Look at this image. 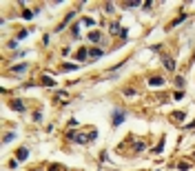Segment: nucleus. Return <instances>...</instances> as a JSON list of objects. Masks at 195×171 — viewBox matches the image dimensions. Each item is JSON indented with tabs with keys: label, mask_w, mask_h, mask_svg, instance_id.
<instances>
[{
	"label": "nucleus",
	"mask_w": 195,
	"mask_h": 171,
	"mask_svg": "<svg viewBox=\"0 0 195 171\" xmlns=\"http://www.w3.org/2000/svg\"><path fill=\"white\" fill-rule=\"evenodd\" d=\"M98 138V131L93 129L91 133H76V131H69L67 133V140H71V142H78V144H87V142H93Z\"/></svg>",
	"instance_id": "obj_1"
},
{
	"label": "nucleus",
	"mask_w": 195,
	"mask_h": 171,
	"mask_svg": "<svg viewBox=\"0 0 195 171\" xmlns=\"http://www.w3.org/2000/svg\"><path fill=\"white\" fill-rule=\"evenodd\" d=\"M124 118H127V111L124 109H115L113 111V127H120L122 122H124Z\"/></svg>",
	"instance_id": "obj_2"
},
{
	"label": "nucleus",
	"mask_w": 195,
	"mask_h": 171,
	"mask_svg": "<svg viewBox=\"0 0 195 171\" xmlns=\"http://www.w3.org/2000/svg\"><path fill=\"white\" fill-rule=\"evenodd\" d=\"M162 65H164L166 71H175V60L171 56H162Z\"/></svg>",
	"instance_id": "obj_3"
},
{
	"label": "nucleus",
	"mask_w": 195,
	"mask_h": 171,
	"mask_svg": "<svg viewBox=\"0 0 195 171\" xmlns=\"http://www.w3.org/2000/svg\"><path fill=\"white\" fill-rule=\"evenodd\" d=\"M27 158H29V149H27V147H20V149L16 151V160L18 162H24Z\"/></svg>",
	"instance_id": "obj_4"
},
{
	"label": "nucleus",
	"mask_w": 195,
	"mask_h": 171,
	"mask_svg": "<svg viewBox=\"0 0 195 171\" xmlns=\"http://www.w3.org/2000/svg\"><path fill=\"white\" fill-rule=\"evenodd\" d=\"M164 85H166V80H164V78H160V76L149 78V87H155V89H158V87H164Z\"/></svg>",
	"instance_id": "obj_5"
},
{
	"label": "nucleus",
	"mask_w": 195,
	"mask_h": 171,
	"mask_svg": "<svg viewBox=\"0 0 195 171\" xmlns=\"http://www.w3.org/2000/svg\"><path fill=\"white\" fill-rule=\"evenodd\" d=\"M89 42H104V36L100 34V31H89Z\"/></svg>",
	"instance_id": "obj_6"
},
{
	"label": "nucleus",
	"mask_w": 195,
	"mask_h": 171,
	"mask_svg": "<svg viewBox=\"0 0 195 171\" xmlns=\"http://www.w3.org/2000/svg\"><path fill=\"white\" fill-rule=\"evenodd\" d=\"M9 107H11L13 111H20V113L24 111V102H22V100H16V98H13V100H9Z\"/></svg>",
	"instance_id": "obj_7"
},
{
	"label": "nucleus",
	"mask_w": 195,
	"mask_h": 171,
	"mask_svg": "<svg viewBox=\"0 0 195 171\" xmlns=\"http://www.w3.org/2000/svg\"><path fill=\"white\" fill-rule=\"evenodd\" d=\"M73 13H76V11H69V13H67V16H64V20H62V22H60V24H58V29H56V31H62V29H64V27H67V24H69V22H71V20H73Z\"/></svg>",
	"instance_id": "obj_8"
},
{
	"label": "nucleus",
	"mask_w": 195,
	"mask_h": 171,
	"mask_svg": "<svg viewBox=\"0 0 195 171\" xmlns=\"http://www.w3.org/2000/svg\"><path fill=\"white\" fill-rule=\"evenodd\" d=\"M102 56H104V51H102V49H98V47L89 49V58H91V60H98V58H102Z\"/></svg>",
	"instance_id": "obj_9"
},
{
	"label": "nucleus",
	"mask_w": 195,
	"mask_h": 171,
	"mask_svg": "<svg viewBox=\"0 0 195 171\" xmlns=\"http://www.w3.org/2000/svg\"><path fill=\"white\" fill-rule=\"evenodd\" d=\"M186 18H188L186 13H180V16H178V18L173 20V22H171V24H168V29H173V27H178V24H180V22H184Z\"/></svg>",
	"instance_id": "obj_10"
},
{
	"label": "nucleus",
	"mask_w": 195,
	"mask_h": 171,
	"mask_svg": "<svg viewBox=\"0 0 195 171\" xmlns=\"http://www.w3.org/2000/svg\"><path fill=\"white\" fill-rule=\"evenodd\" d=\"M76 58H78V60H87V58H89V49H87V47H82L80 51L76 54Z\"/></svg>",
	"instance_id": "obj_11"
},
{
	"label": "nucleus",
	"mask_w": 195,
	"mask_h": 171,
	"mask_svg": "<svg viewBox=\"0 0 195 171\" xmlns=\"http://www.w3.org/2000/svg\"><path fill=\"white\" fill-rule=\"evenodd\" d=\"M80 65H73V62H62V71H76Z\"/></svg>",
	"instance_id": "obj_12"
},
{
	"label": "nucleus",
	"mask_w": 195,
	"mask_h": 171,
	"mask_svg": "<svg viewBox=\"0 0 195 171\" xmlns=\"http://www.w3.org/2000/svg\"><path fill=\"white\" fill-rule=\"evenodd\" d=\"M133 151H135V153L146 151V144H144V142H135V144H133Z\"/></svg>",
	"instance_id": "obj_13"
},
{
	"label": "nucleus",
	"mask_w": 195,
	"mask_h": 171,
	"mask_svg": "<svg viewBox=\"0 0 195 171\" xmlns=\"http://www.w3.org/2000/svg\"><path fill=\"white\" fill-rule=\"evenodd\" d=\"M24 71H27V65H18V67L11 69V73H16V76H20V73H24Z\"/></svg>",
	"instance_id": "obj_14"
},
{
	"label": "nucleus",
	"mask_w": 195,
	"mask_h": 171,
	"mask_svg": "<svg viewBox=\"0 0 195 171\" xmlns=\"http://www.w3.org/2000/svg\"><path fill=\"white\" fill-rule=\"evenodd\" d=\"M171 118H173L175 122H182V120L186 118V113H184V111H175V113H173V116H171Z\"/></svg>",
	"instance_id": "obj_15"
},
{
	"label": "nucleus",
	"mask_w": 195,
	"mask_h": 171,
	"mask_svg": "<svg viewBox=\"0 0 195 171\" xmlns=\"http://www.w3.org/2000/svg\"><path fill=\"white\" fill-rule=\"evenodd\" d=\"M109 34H120V22H111V27H109Z\"/></svg>",
	"instance_id": "obj_16"
},
{
	"label": "nucleus",
	"mask_w": 195,
	"mask_h": 171,
	"mask_svg": "<svg viewBox=\"0 0 195 171\" xmlns=\"http://www.w3.org/2000/svg\"><path fill=\"white\" fill-rule=\"evenodd\" d=\"M42 85H44V87H53L56 82H53V78H51V76H44V78H42Z\"/></svg>",
	"instance_id": "obj_17"
},
{
	"label": "nucleus",
	"mask_w": 195,
	"mask_h": 171,
	"mask_svg": "<svg viewBox=\"0 0 195 171\" xmlns=\"http://www.w3.org/2000/svg\"><path fill=\"white\" fill-rule=\"evenodd\" d=\"M173 82H175V87H178V89H180V91H182V89H184V78H182V76H178V78H175V80H173Z\"/></svg>",
	"instance_id": "obj_18"
},
{
	"label": "nucleus",
	"mask_w": 195,
	"mask_h": 171,
	"mask_svg": "<svg viewBox=\"0 0 195 171\" xmlns=\"http://www.w3.org/2000/svg\"><path fill=\"white\" fill-rule=\"evenodd\" d=\"M13 138H16V133H13V131H9V133H5V138H2V142L7 144V142H11Z\"/></svg>",
	"instance_id": "obj_19"
},
{
	"label": "nucleus",
	"mask_w": 195,
	"mask_h": 171,
	"mask_svg": "<svg viewBox=\"0 0 195 171\" xmlns=\"http://www.w3.org/2000/svg\"><path fill=\"white\" fill-rule=\"evenodd\" d=\"M33 16H36V13H33L31 9H24V13H22V18H24V20H31Z\"/></svg>",
	"instance_id": "obj_20"
},
{
	"label": "nucleus",
	"mask_w": 195,
	"mask_h": 171,
	"mask_svg": "<svg viewBox=\"0 0 195 171\" xmlns=\"http://www.w3.org/2000/svg\"><path fill=\"white\" fill-rule=\"evenodd\" d=\"M82 24H84V27H93L95 20H93V18H82Z\"/></svg>",
	"instance_id": "obj_21"
},
{
	"label": "nucleus",
	"mask_w": 195,
	"mask_h": 171,
	"mask_svg": "<svg viewBox=\"0 0 195 171\" xmlns=\"http://www.w3.org/2000/svg\"><path fill=\"white\" fill-rule=\"evenodd\" d=\"M71 34H73V38H78V36H80V24H73V27H71Z\"/></svg>",
	"instance_id": "obj_22"
},
{
	"label": "nucleus",
	"mask_w": 195,
	"mask_h": 171,
	"mask_svg": "<svg viewBox=\"0 0 195 171\" xmlns=\"http://www.w3.org/2000/svg\"><path fill=\"white\" fill-rule=\"evenodd\" d=\"M49 171H64L62 164H49Z\"/></svg>",
	"instance_id": "obj_23"
},
{
	"label": "nucleus",
	"mask_w": 195,
	"mask_h": 171,
	"mask_svg": "<svg viewBox=\"0 0 195 171\" xmlns=\"http://www.w3.org/2000/svg\"><path fill=\"white\" fill-rule=\"evenodd\" d=\"M133 7H140V3H135V0H131V3H124V9H133Z\"/></svg>",
	"instance_id": "obj_24"
},
{
	"label": "nucleus",
	"mask_w": 195,
	"mask_h": 171,
	"mask_svg": "<svg viewBox=\"0 0 195 171\" xmlns=\"http://www.w3.org/2000/svg\"><path fill=\"white\" fill-rule=\"evenodd\" d=\"M178 169H180V171H188V169H191V164H188V162H180V164H178Z\"/></svg>",
	"instance_id": "obj_25"
},
{
	"label": "nucleus",
	"mask_w": 195,
	"mask_h": 171,
	"mask_svg": "<svg viewBox=\"0 0 195 171\" xmlns=\"http://www.w3.org/2000/svg\"><path fill=\"white\" fill-rule=\"evenodd\" d=\"M113 9H115L113 3H107V5H104V11H107V13H113Z\"/></svg>",
	"instance_id": "obj_26"
},
{
	"label": "nucleus",
	"mask_w": 195,
	"mask_h": 171,
	"mask_svg": "<svg viewBox=\"0 0 195 171\" xmlns=\"http://www.w3.org/2000/svg\"><path fill=\"white\" fill-rule=\"evenodd\" d=\"M118 36H120L122 40H127V38H129V31H127V29H120V34H118Z\"/></svg>",
	"instance_id": "obj_27"
},
{
	"label": "nucleus",
	"mask_w": 195,
	"mask_h": 171,
	"mask_svg": "<svg viewBox=\"0 0 195 171\" xmlns=\"http://www.w3.org/2000/svg\"><path fill=\"white\" fill-rule=\"evenodd\" d=\"M182 98H184V91H175L173 93V100H182Z\"/></svg>",
	"instance_id": "obj_28"
},
{
	"label": "nucleus",
	"mask_w": 195,
	"mask_h": 171,
	"mask_svg": "<svg viewBox=\"0 0 195 171\" xmlns=\"http://www.w3.org/2000/svg\"><path fill=\"white\" fill-rule=\"evenodd\" d=\"M162 149H164V140H162V142L155 147V149H153V153H162Z\"/></svg>",
	"instance_id": "obj_29"
},
{
	"label": "nucleus",
	"mask_w": 195,
	"mask_h": 171,
	"mask_svg": "<svg viewBox=\"0 0 195 171\" xmlns=\"http://www.w3.org/2000/svg\"><path fill=\"white\" fill-rule=\"evenodd\" d=\"M135 93H138V91H135V89H131V87H129V89H124V96H135Z\"/></svg>",
	"instance_id": "obj_30"
},
{
	"label": "nucleus",
	"mask_w": 195,
	"mask_h": 171,
	"mask_svg": "<svg viewBox=\"0 0 195 171\" xmlns=\"http://www.w3.org/2000/svg\"><path fill=\"white\" fill-rule=\"evenodd\" d=\"M33 120H36V122H42V113L36 111V113H33Z\"/></svg>",
	"instance_id": "obj_31"
},
{
	"label": "nucleus",
	"mask_w": 195,
	"mask_h": 171,
	"mask_svg": "<svg viewBox=\"0 0 195 171\" xmlns=\"http://www.w3.org/2000/svg\"><path fill=\"white\" fill-rule=\"evenodd\" d=\"M27 34H29V31H18V40H22V38H27Z\"/></svg>",
	"instance_id": "obj_32"
},
{
	"label": "nucleus",
	"mask_w": 195,
	"mask_h": 171,
	"mask_svg": "<svg viewBox=\"0 0 195 171\" xmlns=\"http://www.w3.org/2000/svg\"><path fill=\"white\" fill-rule=\"evenodd\" d=\"M31 171H40V169H31Z\"/></svg>",
	"instance_id": "obj_33"
},
{
	"label": "nucleus",
	"mask_w": 195,
	"mask_h": 171,
	"mask_svg": "<svg viewBox=\"0 0 195 171\" xmlns=\"http://www.w3.org/2000/svg\"><path fill=\"white\" fill-rule=\"evenodd\" d=\"M193 158H195V151H193Z\"/></svg>",
	"instance_id": "obj_34"
},
{
	"label": "nucleus",
	"mask_w": 195,
	"mask_h": 171,
	"mask_svg": "<svg viewBox=\"0 0 195 171\" xmlns=\"http://www.w3.org/2000/svg\"><path fill=\"white\" fill-rule=\"evenodd\" d=\"M193 58H195V54H193Z\"/></svg>",
	"instance_id": "obj_35"
}]
</instances>
